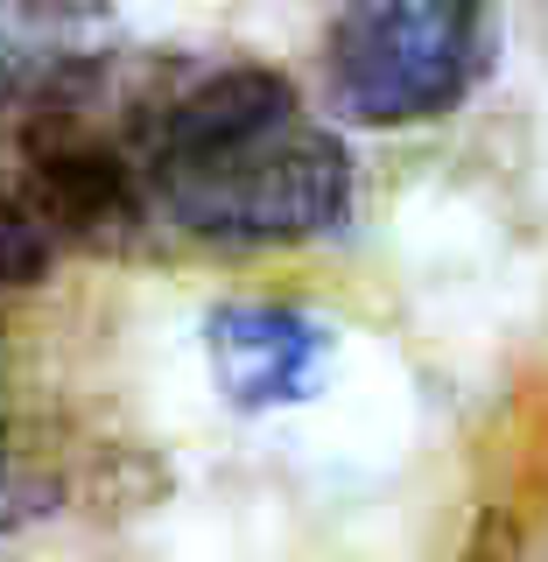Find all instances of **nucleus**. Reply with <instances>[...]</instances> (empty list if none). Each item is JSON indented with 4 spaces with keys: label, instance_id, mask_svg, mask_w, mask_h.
I'll return each instance as SVG.
<instances>
[{
    "label": "nucleus",
    "instance_id": "f257e3e1",
    "mask_svg": "<svg viewBox=\"0 0 548 562\" xmlns=\"http://www.w3.org/2000/svg\"><path fill=\"white\" fill-rule=\"evenodd\" d=\"M134 190L148 233L295 246L345 218L351 155L275 70L134 64Z\"/></svg>",
    "mask_w": 548,
    "mask_h": 562
},
{
    "label": "nucleus",
    "instance_id": "f03ea898",
    "mask_svg": "<svg viewBox=\"0 0 548 562\" xmlns=\"http://www.w3.org/2000/svg\"><path fill=\"white\" fill-rule=\"evenodd\" d=\"M500 57V0H338L324 92L351 127H422L457 113Z\"/></svg>",
    "mask_w": 548,
    "mask_h": 562
},
{
    "label": "nucleus",
    "instance_id": "7ed1b4c3",
    "mask_svg": "<svg viewBox=\"0 0 548 562\" xmlns=\"http://www.w3.org/2000/svg\"><path fill=\"white\" fill-rule=\"evenodd\" d=\"M211 359L233 401L268 408V401L310 394L316 359H324V330L303 324L295 310H211Z\"/></svg>",
    "mask_w": 548,
    "mask_h": 562
},
{
    "label": "nucleus",
    "instance_id": "20e7f679",
    "mask_svg": "<svg viewBox=\"0 0 548 562\" xmlns=\"http://www.w3.org/2000/svg\"><path fill=\"white\" fill-rule=\"evenodd\" d=\"M49 233L35 225V211L22 204L14 183V105H0V281H29L49 268Z\"/></svg>",
    "mask_w": 548,
    "mask_h": 562
},
{
    "label": "nucleus",
    "instance_id": "39448f33",
    "mask_svg": "<svg viewBox=\"0 0 548 562\" xmlns=\"http://www.w3.org/2000/svg\"><path fill=\"white\" fill-rule=\"evenodd\" d=\"M450 562H521V520L506 514V506H485Z\"/></svg>",
    "mask_w": 548,
    "mask_h": 562
}]
</instances>
